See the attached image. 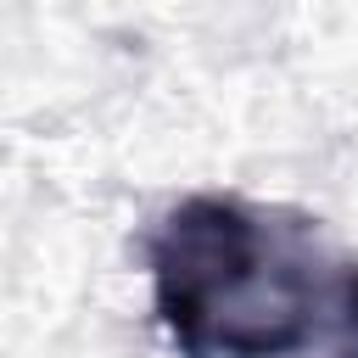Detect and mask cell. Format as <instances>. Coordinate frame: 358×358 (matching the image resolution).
I'll return each mask as SVG.
<instances>
[{
	"mask_svg": "<svg viewBox=\"0 0 358 358\" xmlns=\"http://www.w3.org/2000/svg\"><path fill=\"white\" fill-rule=\"evenodd\" d=\"M324 358H358V263L336 268L324 313Z\"/></svg>",
	"mask_w": 358,
	"mask_h": 358,
	"instance_id": "obj_2",
	"label": "cell"
},
{
	"mask_svg": "<svg viewBox=\"0 0 358 358\" xmlns=\"http://www.w3.org/2000/svg\"><path fill=\"white\" fill-rule=\"evenodd\" d=\"M145 263L157 319L185 358H291L330 313L313 229L241 196H185L168 207Z\"/></svg>",
	"mask_w": 358,
	"mask_h": 358,
	"instance_id": "obj_1",
	"label": "cell"
}]
</instances>
